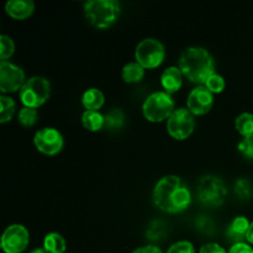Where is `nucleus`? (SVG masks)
I'll list each match as a JSON object with an SVG mask.
<instances>
[{
  "label": "nucleus",
  "instance_id": "obj_23",
  "mask_svg": "<svg viewBox=\"0 0 253 253\" xmlns=\"http://www.w3.org/2000/svg\"><path fill=\"white\" fill-rule=\"evenodd\" d=\"M17 120L24 127H32V126L36 125L37 120H39V111H37V109L24 106L17 113Z\"/></svg>",
  "mask_w": 253,
  "mask_h": 253
},
{
  "label": "nucleus",
  "instance_id": "obj_17",
  "mask_svg": "<svg viewBox=\"0 0 253 253\" xmlns=\"http://www.w3.org/2000/svg\"><path fill=\"white\" fill-rule=\"evenodd\" d=\"M82 124L84 128L90 132H96L105 126V116L99 111L85 110L82 114Z\"/></svg>",
  "mask_w": 253,
  "mask_h": 253
},
{
  "label": "nucleus",
  "instance_id": "obj_28",
  "mask_svg": "<svg viewBox=\"0 0 253 253\" xmlns=\"http://www.w3.org/2000/svg\"><path fill=\"white\" fill-rule=\"evenodd\" d=\"M235 193L242 199H246L251 195V184L246 179H239L235 183Z\"/></svg>",
  "mask_w": 253,
  "mask_h": 253
},
{
  "label": "nucleus",
  "instance_id": "obj_3",
  "mask_svg": "<svg viewBox=\"0 0 253 253\" xmlns=\"http://www.w3.org/2000/svg\"><path fill=\"white\" fill-rule=\"evenodd\" d=\"M120 4L116 0H89L84 4V15L95 29L113 26L120 16Z\"/></svg>",
  "mask_w": 253,
  "mask_h": 253
},
{
  "label": "nucleus",
  "instance_id": "obj_1",
  "mask_svg": "<svg viewBox=\"0 0 253 253\" xmlns=\"http://www.w3.org/2000/svg\"><path fill=\"white\" fill-rule=\"evenodd\" d=\"M152 198L156 207L168 214L184 211L192 203L189 188L177 175L161 178L153 189Z\"/></svg>",
  "mask_w": 253,
  "mask_h": 253
},
{
  "label": "nucleus",
  "instance_id": "obj_8",
  "mask_svg": "<svg viewBox=\"0 0 253 253\" xmlns=\"http://www.w3.org/2000/svg\"><path fill=\"white\" fill-rule=\"evenodd\" d=\"M195 128V116L187 108L175 109L167 120V131L174 140H187Z\"/></svg>",
  "mask_w": 253,
  "mask_h": 253
},
{
  "label": "nucleus",
  "instance_id": "obj_27",
  "mask_svg": "<svg viewBox=\"0 0 253 253\" xmlns=\"http://www.w3.org/2000/svg\"><path fill=\"white\" fill-rule=\"evenodd\" d=\"M167 253H195V249L192 242L178 241L168 249Z\"/></svg>",
  "mask_w": 253,
  "mask_h": 253
},
{
  "label": "nucleus",
  "instance_id": "obj_14",
  "mask_svg": "<svg viewBox=\"0 0 253 253\" xmlns=\"http://www.w3.org/2000/svg\"><path fill=\"white\" fill-rule=\"evenodd\" d=\"M5 11L15 20H25L35 11V2L32 0H10L5 4Z\"/></svg>",
  "mask_w": 253,
  "mask_h": 253
},
{
  "label": "nucleus",
  "instance_id": "obj_19",
  "mask_svg": "<svg viewBox=\"0 0 253 253\" xmlns=\"http://www.w3.org/2000/svg\"><path fill=\"white\" fill-rule=\"evenodd\" d=\"M145 77V68L137 62L127 63L123 68V79L125 83L133 84L141 82Z\"/></svg>",
  "mask_w": 253,
  "mask_h": 253
},
{
  "label": "nucleus",
  "instance_id": "obj_6",
  "mask_svg": "<svg viewBox=\"0 0 253 253\" xmlns=\"http://www.w3.org/2000/svg\"><path fill=\"white\" fill-rule=\"evenodd\" d=\"M227 195V187L224 180L215 175H205L198 187V198L203 205L209 208L220 207Z\"/></svg>",
  "mask_w": 253,
  "mask_h": 253
},
{
  "label": "nucleus",
  "instance_id": "obj_26",
  "mask_svg": "<svg viewBox=\"0 0 253 253\" xmlns=\"http://www.w3.org/2000/svg\"><path fill=\"white\" fill-rule=\"evenodd\" d=\"M237 148H239L240 153L244 157L249 158V160H253V135L242 138Z\"/></svg>",
  "mask_w": 253,
  "mask_h": 253
},
{
  "label": "nucleus",
  "instance_id": "obj_18",
  "mask_svg": "<svg viewBox=\"0 0 253 253\" xmlns=\"http://www.w3.org/2000/svg\"><path fill=\"white\" fill-rule=\"evenodd\" d=\"M66 246V240L57 232H49L44 236L43 249L47 253H64Z\"/></svg>",
  "mask_w": 253,
  "mask_h": 253
},
{
  "label": "nucleus",
  "instance_id": "obj_25",
  "mask_svg": "<svg viewBox=\"0 0 253 253\" xmlns=\"http://www.w3.org/2000/svg\"><path fill=\"white\" fill-rule=\"evenodd\" d=\"M204 85L207 86L212 94H219L224 91L226 83H225L224 77L220 76V74L217 73H214L207 82H205Z\"/></svg>",
  "mask_w": 253,
  "mask_h": 253
},
{
  "label": "nucleus",
  "instance_id": "obj_31",
  "mask_svg": "<svg viewBox=\"0 0 253 253\" xmlns=\"http://www.w3.org/2000/svg\"><path fill=\"white\" fill-rule=\"evenodd\" d=\"M132 253H163L158 249L157 246H152V245H148V246H142L136 249Z\"/></svg>",
  "mask_w": 253,
  "mask_h": 253
},
{
  "label": "nucleus",
  "instance_id": "obj_16",
  "mask_svg": "<svg viewBox=\"0 0 253 253\" xmlns=\"http://www.w3.org/2000/svg\"><path fill=\"white\" fill-rule=\"evenodd\" d=\"M104 103H105V96L103 91L96 88L88 89L82 95V104L88 111H99V109L103 108Z\"/></svg>",
  "mask_w": 253,
  "mask_h": 253
},
{
  "label": "nucleus",
  "instance_id": "obj_12",
  "mask_svg": "<svg viewBox=\"0 0 253 253\" xmlns=\"http://www.w3.org/2000/svg\"><path fill=\"white\" fill-rule=\"evenodd\" d=\"M214 105V94L205 85H198L189 93L187 109L194 116H202L209 113Z\"/></svg>",
  "mask_w": 253,
  "mask_h": 253
},
{
  "label": "nucleus",
  "instance_id": "obj_29",
  "mask_svg": "<svg viewBox=\"0 0 253 253\" xmlns=\"http://www.w3.org/2000/svg\"><path fill=\"white\" fill-rule=\"evenodd\" d=\"M199 253H227L226 250L224 247H221L220 245L214 244V242H210V244H205L200 247Z\"/></svg>",
  "mask_w": 253,
  "mask_h": 253
},
{
  "label": "nucleus",
  "instance_id": "obj_30",
  "mask_svg": "<svg viewBox=\"0 0 253 253\" xmlns=\"http://www.w3.org/2000/svg\"><path fill=\"white\" fill-rule=\"evenodd\" d=\"M227 253H253V249L251 245L246 244V242H240V244H234L231 249L229 250Z\"/></svg>",
  "mask_w": 253,
  "mask_h": 253
},
{
  "label": "nucleus",
  "instance_id": "obj_4",
  "mask_svg": "<svg viewBox=\"0 0 253 253\" xmlns=\"http://www.w3.org/2000/svg\"><path fill=\"white\" fill-rule=\"evenodd\" d=\"M175 110L172 95L166 91H156L148 95L143 101L142 113L146 120L151 123H161L168 120Z\"/></svg>",
  "mask_w": 253,
  "mask_h": 253
},
{
  "label": "nucleus",
  "instance_id": "obj_13",
  "mask_svg": "<svg viewBox=\"0 0 253 253\" xmlns=\"http://www.w3.org/2000/svg\"><path fill=\"white\" fill-rule=\"evenodd\" d=\"M183 78H184V76H183L179 67H168L163 71L162 76H161V84H162L166 93L172 95L182 88Z\"/></svg>",
  "mask_w": 253,
  "mask_h": 253
},
{
  "label": "nucleus",
  "instance_id": "obj_32",
  "mask_svg": "<svg viewBox=\"0 0 253 253\" xmlns=\"http://www.w3.org/2000/svg\"><path fill=\"white\" fill-rule=\"evenodd\" d=\"M246 241L249 242L250 245H253V221L251 222V225H250L249 231H247V235H246Z\"/></svg>",
  "mask_w": 253,
  "mask_h": 253
},
{
  "label": "nucleus",
  "instance_id": "obj_22",
  "mask_svg": "<svg viewBox=\"0 0 253 253\" xmlns=\"http://www.w3.org/2000/svg\"><path fill=\"white\" fill-rule=\"evenodd\" d=\"M105 116V127L110 130H120L125 124V114L120 109H113Z\"/></svg>",
  "mask_w": 253,
  "mask_h": 253
},
{
  "label": "nucleus",
  "instance_id": "obj_7",
  "mask_svg": "<svg viewBox=\"0 0 253 253\" xmlns=\"http://www.w3.org/2000/svg\"><path fill=\"white\" fill-rule=\"evenodd\" d=\"M135 58L145 69L157 68L165 61L166 48L158 40L145 39L136 47Z\"/></svg>",
  "mask_w": 253,
  "mask_h": 253
},
{
  "label": "nucleus",
  "instance_id": "obj_20",
  "mask_svg": "<svg viewBox=\"0 0 253 253\" xmlns=\"http://www.w3.org/2000/svg\"><path fill=\"white\" fill-rule=\"evenodd\" d=\"M235 128L242 137L253 135V114L242 113L235 120Z\"/></svg>",
  "mask_w": 253,
  "mask_h": 253
},
{
  "label": "nucleus",
  "instance_id": "obj_2",
  "mask_svg": "<svg viewBox=\"0 0 253 253\" xmlns=\"http://www.w3.org/2000/svg\"><path fill=\"white\" fill-rule=\"evenodd\" d=\"M178 67L183 76L192 83L204 85L215 73V61L210 52L203 47H188L180 53Z\"/></svg>",
  "mask_w": 253,
  "mask_h": 253
},
{
  "label": "nucleus",
  "instance_id": "obj_11",
  "mask_svg": "<svg viewBox=\"0 0 253 253\" xmlns=\"http://www.w3.org/2000/svg\"><path fill=\"white\" fill-rule=\"evenodd\" d=\"M25 72L11 62H0V90L2 94L21 90L26 83Z\"/></svg>",
  "mask_w": 253,
  "mask_h": 253
},
{
  "label": "nucleus",
  "instance_id": "obj_10",
  "mask_svg": "<svg viewBox=\"0 0 253 253\" xmlns=\"http://www.w3.org/2000/svg\"><path fill=\"white\" fill-rule=\"evenodd\" d=\"M35 147L46 156H54L63 148L64 140L62 133L54 127H43L34 136Z\"/></svg>",
  "mask_w": 253,
  "mask_h": 253
},
{
  "label": "nucleus",
  "instance_id": "obj_33",
  "mask_svg": "<svg viewBox=\"0 0 253 253\" xmlns=\"http://www.w3.org/2000/svg\"><path fill=\"white\" fill-rule=\"evenodd\" d=\"M30 253H47V252L44 249H35V250H32Z\"/></svg>",
  "mask_w": 253,
  "mask_h": 253
},
{
  "label": "nucleus",
  "instance_id": "obj_21",
  "mask_svg": "<svg viewBox=\"0 0 253 253\" xmlns=\"http://www.w3.org/2000/svg\"><path fill=\"white\" fill-rule=\"evenodd\" d=\"M15 111H16V104L9 96L2 94L0 96V123L6 124L14 116Z\"/></svg>",
  "mask_w": 253,
  "mask_h": 253
},
{
  "label": "nucleus",
  "instance_id": "obj_5",
  "mask_svg": "<svg viewBox=\"0 0 253 253\" xmlns=\"http://www.w3.org/2000/svg\"><path fill=\"white\" fill-rule=\"evenodd\" d=\"M51 95V84L44 77H31L20 90V99L26 108L37 109L43 105Z\"/></svg>",
  "mask_w": 253,
  "mask_h": 253
},
{
  "label": "nucleus",
  "instance_id": "obj_9",
  "mask_svg": "<svg viewBox=\"0 0 253 253\" xmlns=\"http://www.w3.org/2000/svg\"><path fill=\"white\" fill-rule=\"evenodd\" d=\"M30 234L24 225L12 224L1 236V250L5 253H22L29 246Z\"/></svg>",
  "mask_w": 253,
  "mask_h": 253
},
{
  "label": "nucleus",
  "instance_id": "obj_24",
  "mask_svg": "<svg viewBox=\"0 0 253 253\" xmlns=\"http://www.w3.org/2000/svg\"><path fill=\"white\" fill-rule=\"evenodd\" d=\"M14 52L15 43L11 37L6 36V35H1L0 36V59H1V62L10 58L14 54Z\"/></svg>",
  "mask_w": 253,
  "mask_h": 253
},
{
  "label": "nucleus",
  "instance_id": "obj_15",
  "mask_svg": "<svg viewBox=\"0 0 253 253\" xmlns=\"http://www.w3.org/2000/svg\"><path fill=\"white\" fill-rule=\"evenodd\" d=\"M251 222L249 219L245 216H236L231 222H230L229 227L226 230V236L230 241L235 242V244H240V242L246 241V235L250 229Z\"/></svg>",
  "mask_w": 253,
  "mask_h": 253
}]
</instances>
